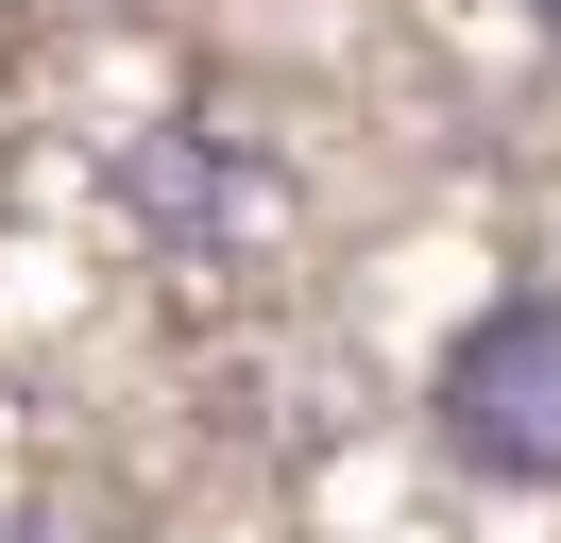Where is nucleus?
<instances>
[{"label": "nucleus", "mask_w": 561, "mask_h": 543, "mask_svg": "<svg viewBox=\"0 0 561 543\" xmlns=\"http://www.w3.org/2000/svg\"><path fill=\"white\" fill-rule=\"evenodd\" d=\"M425 441H443L477 493H561V272L459 305L443 357H425Z\"/></svg>", "instance_id": "1"}, {"label": "nucleus", "mask_w": 561, "mask_h": 543, "mask_svg": "<svg viewBox=\"0 0 561 543\" xmlns=\"http://www.w3.org/2000/svg\"><path fill=\"white\" fill-rule=\"evenodd\" d=\"M511 18H527V34H545V51H561V0H511Z\"/></svg>", "instance_id": "2"}, {"label": "nucleus", "mask_w": 561, "mask_h": 543, "mask_svg": "<svg viewBox=\"0 0 561 543\" xmlns=\"http://www.w3.org/2000/svg\"><path fill=\"white\" fill-rule=\"evenodd\" d=\"M18 543H69V527H51V509H35V527H18Z\"/></svg>", "instance_id": "3"}]
</instances>
